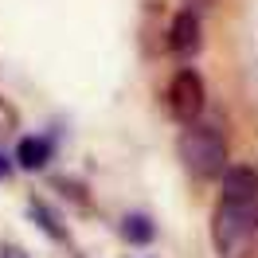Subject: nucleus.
Returning a JSON list of instances; mask_svg holds the SVG:
<instances>
[{"mask_svg": "<svg viewBox=\"0 0 258 258\" xmlns=\"http://www.w3.org/2000/svg\"><path fill=\"white\" fill-rule=\"evenodd\" d=\"M258 235V172L235 164L223 172V196L211 215V242L219 258L250 254Z\"/></svg>", "mask_w": 258, "mask_h": 258, "instance_id": "f257e3e1", "label": "nucleus"}, {"mask_svg": "<svg viewBox=\"0 0 258 258\" xmlns=\"http://www.w3.org/2000/svg\"><path fill=\"white\" fill-rule=\"evenodd\" d=\"M180 161L184 168L200 180L223 176L227 172V137L219 133V125H188L180 133Z\"/></svg>", "mask_w": 258, "mask_h": 258, "instance_id": "f03ea898", "label": "nucleus"}, {"mask_svg": "<svg viewBox=\"0 0 258 258\" xmlns=\"http://www.w3.org/2000/svg\"><path fill=\"white\" fill-rule=\"evenodd\" d=\"M204 79L196 75V71H176V79L168 82V113L176 117V121H184V125H192L196 117L204 113Z\"/></svg>", "mask_w": 258, "mask_h": 258, "instance_id": "7ed1b4c3", "label": "nucleus"}, {"mask_svg": "<svg viewBox=\"0 0 258 258\" xmlns=\"http://www.w3.org/2000/svg\"><path fill=\"white\" fill-rule=\"evenodd\" d=\"M168 47L176 51V55H196L200 51V16L196 12H180L172 20V28H168Z\"/></svg>", "mask_w": 258, "mask_h": 258, "instance_id": "20e7f679", "label": "nucleus"}, {"mask_svg": "<svg viewBox=\"0 0 258 258\" xmlns=\"http://www.w3.org/2000/svg\"><path fill=\"white\" fill-rule=\"evenodd\" d=\"M51 153H55L51 137H24V141L16 145V164L28 168V172H39V168L51 161Z\"/></svg>", "mask_w": 258, "mask_h": 258, "instance_id": "39448f33", "label": "nucleus"}, {"mask_svg": "<svg viewBox=\"0 0 258 258\" xmlns=\"http://www.w3.org/2000/svg\"><path fill=\"white\" fill-rule=\"evenodd\" d=\"M121 235L141 246V242H153L157 231H153V223H149V215H125V219H121Z\"/></svg>", "mask_w": 258, "mask_h": 258, "instance_id": "423d86ee", "label": "nucleus"}, {"mask_svg": "<svg viewBox=\"0 0 258 258\" xmlns=\"http://www.w3.org/2000/svg\"><path fill=\"white\" fill-rule=\"evenodd\" d=\"M32 215H35V219H39V227H43V231H47L51 239H63V227L55 223V215H51V211L43 208V204H39V200H32Z\"/></svg>", "mask_w": 258, "mask_h": 258, "instance_id": "0eeeda50", "label": "nucleus"}, {"mask_svg": "<svg viewBox=\"0 0 258 258\" xmlns=\"http://www.w3.org/2000/svg\"><path fill=\"white\" fill-rule=\"evenodd\" d=\"M0 258H28V254H24L20 246H8V242H4V246H0Z\"/></svg>", "mask_w": 258, "mask_h": 258, "instance_id": "6e6552de", "label": "nucleus"}, {"mask_svg": "<svg viewBox=\"0 0 258 258\" xmlns=\"http://www.w3.org/2000/svg\"><path fill=\"white\" fill-rule=\"evenodd\" d=\"M8 172H12V161H8V157H0V180L8 176Z\"/></svg>", "mask_w": 258, "mask_h": 258, "instance_id": "1a4fd4ad", "label": "nucleus"}, {"mask_svg": "<svg viewBox=\"0 0 258 258\" xmlns=\"http://www.w3.org/2000/svg\"><path fill=\"white\" fill-rule=\"evenodd\" d=\"M208 0H188V12H196V8H204Z\"/></svg>", "mask_w": 258, "mask_h": 258, "instance_id": "9d476101", "label": "nucleus"}]
</instances>
